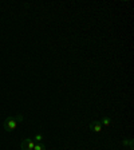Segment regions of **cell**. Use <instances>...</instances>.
Listing matches in <instances>:
<instances>
[{
    "mask_svg": "<svg viewBox=\"0 0 134 150\" xmlns=\"http://www.w3.org/2000/svg\"><path fill=\"white\" fill-rule=\"evenodd\" d=\"M20 122H23L22 114H18V115H15V117H8V118H6V121H4V123H3L4 130L11 133V131H13L16 127H18V125Z\"/></svg>",
    "mask_w": 134,
    "mask_h": 150,
    "instance_id": "1",
    "label": "cell"
},
{
    "mask_svg": "<svg viewBox=\"0 0 134 150\" xmlns=\"http://www.w3.org/2000/svg\"><path fill=\"white\" fill-rule=\"evenodd\" d=\"M35 142L32 138H24V139L20 142V149L22 150H34V146H35Z\"/></svg>",
    "mask_w": 134,
    "mask_h": 150,
    "instance_id": "2",
    "label": "cell"
},
{
    "mask_svg": "<svg viewBox=\"0 0 134 150\" xmlns=\"http://www.w3.org/2000/svg\"><path fill=\"white\" fill-rule=\"evenodd\" d=\"M102 125L99 123V121H93L90 122V130L94 131V133H101L102 131Z\"/></svg>",
    "mask_w": 134,
    "mask_h": 150,
    "instance_id": "3",
    "label": "cell"
},
{
    "mask_svg": "<svg viewBox=\"0 0 134 150\" xmlns=\"http://www.w3.org/2000/svg\"><path fill=\"white\" fill-rule=\"evenodd\" d=\"M99 123L102 125V127L103 126H105V127H109V126L111 125V118H109V117H103V118L99 121Z\"/></svg>",
    "mask_w": 134,
    "mask_h": 150,
    "instance_id": "4",
    "label": "cell"
},
{
    "mask_svg": "<svg viewBox=\"0 0 134 150\" xmlns=\"http://www.w3.org/2000/svg\"><path fill=\"white\" fill-rule=\"evenodd\" d=\"M32 139H34L35 142H42V141H43V134H40V133H36V134L32 137Z\"/></svg>",
    "mask_w": 134,
    "mask_h": 150,
    "instance_id": "5",
    "label": "cell"
},
{
    "mask_svg": "<svg viewBox=\"0 0 134 150\" xmlns=\"http://www.w3.org/2000/svg\"><path fill=\"white\" fill-rule=\"evenodd\" d=\"M34 150H46V146H44L42 142H36L34 146Z\"/></svg>",
    "mask_w": 134,
    "mask_h": 150,
    "instance_id": "6",
    "label": "cell"
},
{
    "mask_svg": "<svg viewBox=\"0 0 134 150\" xmlns=\"http://www.w3.org/2000/svg\"><path fill=\"white\" fill-rule=\"evenodd\" d=\"M122 144L125 145V146H129V149H133V139H130V138L129 139H123Z\"/></svg>",
    "mask_w": 134,
    "mask_h": 150,
    "instance_id": "7",
    "label": "cell"
}]
</instances>
